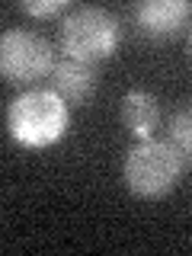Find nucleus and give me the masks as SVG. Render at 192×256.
I'll list each match as a JSON object with an SVG mask.
<instances>
[{
  "label": "nucleus",
  "mask_w": 192,
  "mask_h": 256,
  "mask_svg": "<svg viewBox=\"0 0 192 256\" xmlns=\"http://www.w3.org/2000/svg\"><path fill=\"white\" fill-rule=\"evenodd\" d=\"M166 141H170V148L180 154L182 164L192 166V106H182V109H176L170 116Z\"/></svg>",
  "instance_id": "8"
},
{
  "label": "nucleus",
  "mask_w": 192,
  "mask_h": 256,
  "mask_svg": "<svg viewBox=\"0 0 192 256\" xmlns=\"http://www.w3.org/2000/svg\"><path fill=\"white\" fill-rule=\"evenodd\" d=\"M122 42L118 20L102 6H80L58 22V45L68 58L84 64L106 61Z\"/></svg>",
  "instance_id": "2"
},
{
  "label": "nucleus",
  "mask_w": 192,
  "mask_h": 256,
  "mask_svg": "<svg viewBox=\"0 0 192 256\" xmlns=\"http://www.w3.org/2000/svg\"><path fill=\"white\" fill-rule=\"evenodd\" d=\"M186 164L180 160V154L170 148V141H138L132 150L125 154V186L132 189V196L138 198H164L176 182H180Z\"/></svg>",
  "instance_id": "3"
},
{
  "label": "nucleus",
  "mask_w": 192,
  "mask_h": 256,
  "mask_svg": "<svg viewBox=\"0 0 192 256\" xmlns=\"http://www.w3.org/2000/svg\"><path fill=\"white\" fill-rule=\"evenodd\" d=\"M189 58H192V32H189Z\"/></svg>",
  "instance_id": "10"
},
{
  "label": "nucleus",
  "mask_w": 192,
  "mask_h": 256,
  "mask_svg": "<svg viewBox=\"0 0 192 256\" xmlns=\"http://www.w3.org/2000/svg\"><path fill=\"white\" fill-rule=\"evenodd\" d=\"M134 22L150 38H176L192 16V4L186 0H144L134 6Z\"/></svg>",
  "instance_id": "5"
},
{
  "label": "nucleus",
  "mask_w": 192,
  "mask_h": 256,
  "mask_svg": "<svg viewBox=\"0 0 192 256\" xmlns=\"http://www.w3.org/2000/svg\"><path fill=\"white\" fill-rule=\"evenodd\" d=\"M48 90H54L68 106H84L96 96V86H100V70L96 64H84L74 58H64L54 64L52 77H48Z\"/></svg>",
  "instance_id": "6"
},
{
  "label": "nucleus",
  "mask_w": 192,
  "mask_h": 256,
  "mask_svg": "<svg viewBox=\"0 0 192 256\" xmlns=\"http://www.w3.org/2000/svg\"><path fill=\"white\" fill-rule=\"evenodd\" d=\"M68 102L54 90H26L6 109L10 138L22 148H48L68 132Z\"/></svg>",
  "instance_id": "1"
},
{
  "label": "nucleus",
  "mask_w": 192,
  "mask_h": 256,
  "mask_svg": "<svg viewBox=\"0 0 192 256\" xmlns=\"http://www.w3.org/2000/svg\"><path fill=\"white\" fill-rule=\"evenodd\" d=\"M0 70L16 86L38 84L54 70V48L45 36L29 29H6L0 38Z\"/></svg>",
  "instance_id": "4"
},
{
  "label": "nucleus",
  "mask_w": 192,
  "mask_h": 256,
  "mask_svg": "<svg viewBox=\"0 0 192 256\" xmlns=\"http://www.w3.org/2000/svg\"><path fill=\"white\" fill-rule=\"evenodd\" d=\"M118 116H122V125L134 134V138L148 141L150 134L160 128L164 112H160V102H157L154 93H148V90H128L122 96V109H118Z\"/></svg>",
  "instance_id": "7"
},
{
  "label": "nucleus",
  "mask_w": 192,
  "mask_h": 256,
  "mask_svg": "<svg viewBox=\"0 0 192 256\" xmlns=\"http://www.w3.org/2000/svg\"><path fill=\"white\" fill-rule=\"evenodd\" d=\"M20 10L22 13H29V16H38V20H52V16H68L70 10V0H26V4H20Z\"/></svg>",
  "instance_id": "9"
}]
</instances>
